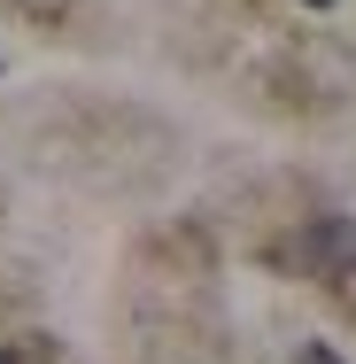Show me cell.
Returning <instances> with one entry per match:
<instances>
[{"mask_svg": "<svg viewBox=\"0 0 356 364\" xmlns=\"http://www.w3.org/2000/svg\"><path fill=\"white\" fill-rule=\"evenodd\" d=\"M0 364H23V357H16V349H0Z\"/></svg>", "mask_w": 356, "mask_h": 364, "instance_id": "3", "label": "cell"}, {"mask_svg": "<svg viewBox=\"0 0 356 364\" xmlns=\"http://www.w3.org/2000/svg\"><path fill=\"white\" fill-rule=\"evenodd\" d=\"M302 364H341V357H333V349H302Z\"/></svg>", "mask_w": 356, "mask_h": 364, "instance_id": "2", "label": "cell"}, {"mask_svg": "<svg viewBox=\"0 0 356 364\" xmlns=\"http://www.w3.org/2000/svg\"><path fill=\"white\" fill-rule=\"evenodd\" d=\"M302 8H333V0H302Z\"/></svg>", "mask_w": 356, "mask_h": 364, "instance_id": "4", "label": "cell"}, {"mask_svg": "<svg viewBox=\"0 0 356 364\" xmlns=\"http://www.w3.org/2000/svg\"><path fill=\"white\" fill-rule=\"evenodd\" d=\"M286 264H302V272H318V279H341V272L356 264V225L349 218H310L302 232H294Z\"/></svg>", "mask_w": 356, "mask_h": 364, "instance_id": "1", "label": "cell"}]
</instances>
